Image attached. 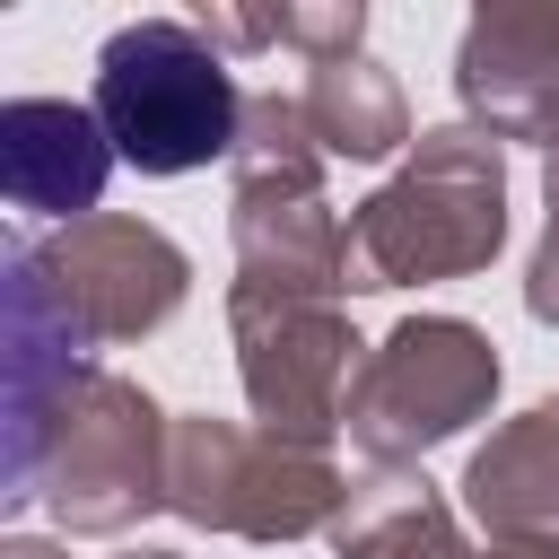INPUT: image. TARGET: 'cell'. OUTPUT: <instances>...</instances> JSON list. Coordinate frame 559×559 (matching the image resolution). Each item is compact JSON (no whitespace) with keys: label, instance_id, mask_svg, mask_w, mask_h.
Wrapping results in <instances>:
<instances>
[{"label":"cell","instance_id":"cell-1","mask_svg":"<svg viewBox=\"0 0 559 559\" xmlns=\"http://www.w3.org/2000/svg\"><path fill=\"white\" fill-rule=\"evenodd\" d=\"M507 245V148L472 122L419 131L411 157L349 210V288H428L472 280Z\"/></svg>","mask_w":559,"mask_h":559},{"label":"cell","instance_id":"cell-2","mask_svg":"<svg viewBox=\"0 0 559 559\" xmlns=\"http://www.w3.org/2000/svg\"><path fill=\"white\" fill-rule=\"evenodd\" d=\"M96 122L122 166L140 175H201L210 157H236L245 87L227 52L192 17H131L96 52Z\"/></svg>","mask_w":559,"mask_h":559},{"label":"cell","instance_id":"cell-3","mask_svg":"<svg viewBox=\"0 0 559 559\" xmlns=\"http://www.w3.org/2000/svg\"><path fill=\"white\" fill-rule=\"evenodd\" d=\"M166 507L201 533H236V542H306L332 533L349 507V480L323 445L271 437L262 419H210L183 411L175 445H166Z\"/></svg>","mask_w":559,"mask_h":559},{"label":"cell","instance_id":"cell-4","mask_svg":"<svg viewBox=\"0 0 559 559\" xmlns=\"http://www.w3.org/2000/svg\"><path fill=\"white\" fill-rule=\"evenodd\" d=\"M166 445H175V419L131 376L96 367L70 393V411L52 419L35 507L79 542H114V533H131L140 515L166 507Z\"/></svg>","mask_w":559,"mask_h":559},{"label":"cell","instance_id":"cell-5","mask_svg":"<svg viewBox=\"0 0 559 559\" xmlns=\"http://www.w3.org/2000/svg\"><path fill=\"white\" fill-rule=\"evenodd\" d=\"M498 402V341L463 314H411L367 349L358 402H349V445L376 472H411L428 445L463 437Z\"/></svg>","mask_w":559,"mask_h":559},{"label":"cell","instance_id":"cell-6","mask_svg":"<svg viewBox=\"0 0 559 559\" xmlns=\"http://www.w3.org/2000/svg\"><path fill=\"white\" fill-rule=\"evenodd\" d=\"M227 341H236L245 402L271 437L332 445L349 428L367 341L349 332L341 297H227Z\"/></svg>","mask_w":559,"mask_h":559},{"label":"cell","instance_id":"cell-7","mask_svg":"<svg viewBox=\"0 0 559 559\" xmlns=\"http://www.w3.org/2000/svg\"><path fill=\"white\" fill-rule=\"evenodd\" d=\"M35 262L61 297V314L79 323L87 349H122V341H148L183 314L192 297V253L148 227V218H122V210H96L61 236H35Z\"/></svg>","mask_w":559,"mask_h":559},{"label":"cell","instance_id":"cell-8","mask_svg":"<svg viewBox=\"0 0 559 559\" xmlns=\"http://www.w3.org/2000/svg\"><path fill=\"white\" fill-rule=\"evenodd\" d=\"M0 271H9V463H0V507H35V472H44V445H52V419L70 411V393L96 376L79 323L61 314L44 262H35V236H9L0 245Z\"/></svg>","mask_w":559,"mask_h":559},{"label":"cell","instance_id":"cell-9","mask_svg":"<svg viewBox=\"0 0 559 559\" xmlns=\"http://www.w3.org/2000/svg\"><path fill=\"white\" fill-rule=\"evenodd\" d=\"M463 122L507 140H559V0L542 9H480L454 44Z\"/></svg>","mask_w":559,"mask_h":559},{"label":"cell","instance_id":"cell-10","mask_svg":"<svg viewBox=\"0 0 559 559\" xmlns=\"http://www.w3.org/2000/svg\"><path fill=\"white\" fill-rule=\"evenodd\" d=\"M114 166L122 157L105 140L96 105H70V96H9L0 105V192L17 218H52V227L96 218Z\"/></svg>","mask_w":559,"mask_h":559},{"label":"cell","instance_id":"cell-11","mask_svg":"<svg viewBox=\"0 0 559 559\" xmlns=\"http://www.w3.org/2000/svg\"><path fill=\"white\" fill-rule=\"evenodd\" d=\"M227 245H236L227 297H341L349 288V227L332 218L323 192L227 201Z\"/></svg>","mask_w":559,"mask_h":559},{"label":"cell","instance_id":"cell-12","mask_svg":"<svg viewBox=\"0 0 559 559\" xmlns=\"http://www.w3.org/2000/svg\"><path fill=\"white\" fill-rule=\"evenodd\" d=\"M463 507L489 542H559V393L463 463Z\"/></svg>","mask_w":559,"mask_h":559},{"label":"cell","instance_id":"cell-13","mask_svg":"<svg viewBox=\"0 0 559 559\" xmlns=\"http://www.w3.org/2000/svg\"><path fill=\"white\" fill-rule=\"evenodd\" d=\"M332 550L341 559H498V542H463V524L428 472L358 480L341 524H332Z\"/></svg>","mask_w":559,"mask_h":559},{"label":"cell","instance_id":"cell-14","mask_svg":"<svg viewBox=\"0 0 559 559\" xmlns=\"http://www.w3.org/2000/svg\"><path fill=\"white\" fill-rule=\"evenodd\" d=\"M297 105H306L323 157H349V166H384L393 148L419 140V131H411V96H402V79H393L384 61H367V52L314 70V79L297 87Z\"/></svg>","mask_w":559,"mask_h":559},{"label":"cell","instance_id":"cell-15","mask_svg":"<svg viewBox=\"0 0 559 559\" xmlns=\"http://www.w3.org/2000/svg\"><path fill=\"white\" fill-rule=\"evenodd\" d=\"M280 192H323V140L297 96L262 87L245 96V131L227 157V201H280Z\"/></svg>","mask_w":559,"mask_h":559},{"label":"cell","instance_id":"cell-16","mask_svg":"<svg viewBox=\"0 0 559 559\" xmlns=\"http://www.w3.org/2000/svg\"><path fill=\"white\" fill-rule=\"evenodd\" d=\"M280 44H297L306 70L358 61V44H367V9H358V0H332V9H280Z\"/></svg>","mask_w":559,"mask_h":559},{"label":"cell","instance_id":"cell-17","mask_svg":"<svg viewBox=\"0 0 559 559\" xmlns=\"http://www.w3.org/2000/svg\"><path fill=\"white\" fill-rule=\"evenodd\" d=\"M524 314L559 332V210L542 218V245H533V262H524Z\"/></svg>","mask_w":559,"mask_h":559},{"label":"cell","instance_id":"cell-18","mask_svg":"<svg viewBox=\"0 0 559 559\" xmlns=\"http://www.w3.org/2000/svg\"><path fill=\"white\" fill-rule=\"evenodd\" d=\"M0 559H70V550H61V542H44V533H9V542H0Z\"/></svg>","mask_w":559,"mask_h":559},{"label":"cell","instance_id":"cell-19","mask_svg":"<svg viewBox=\"0 0 559 559\" xmlns=\"http://www.w3.org/2000/svg\"><path fill=\"white\" fill-rule=\"evenodd\" d=\"M542 201H550V210H559V140H550V148H542Z\"/></svg>","mask_w":559,"mask_h":559},{"label":"cell","instance_id":"cell-20","mask_svg":"<svg viewBox=\"0 0 559 559\" xmlns=\"http://www.w3.org/2000/svg\"><path fill=\"white\" fill-rule=\"evenodd\" d=\"M122 559H183V550H122Z\"/></svg>","mask_w":559,"mask_h":559}]
</instances>
